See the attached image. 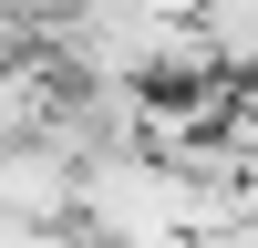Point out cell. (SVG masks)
<instances>
[{
  "instance_id": "cell-1",
  "label": "cell",
  "mask_w": 258,
  "mask_h": 248,
  "mask_svg": "<svg viewBox=\"0 0 258 248\" xmlns=\"http://www.w3.org/2000/svg\"><path fill=\"white\" fill-rule=\"evenodd\" d=\"M0 217H83V165L52 135L0 145Z\"/></svg>"
},
{
  "instance_id": "cell-2",
  "label": "cell",
  "mask_w": 258,
  "mask_h": 248,
  "mask_svg": "<svg viewBox=\"0 0 258 248\" xmlns=\"http://www.w3.org/2000/svg\"><path fill=\"white\" fill-rule=\"evenodd\" d=\"M0 248H93L83 217H0Z\"/></svg>"
}]
</instances>
